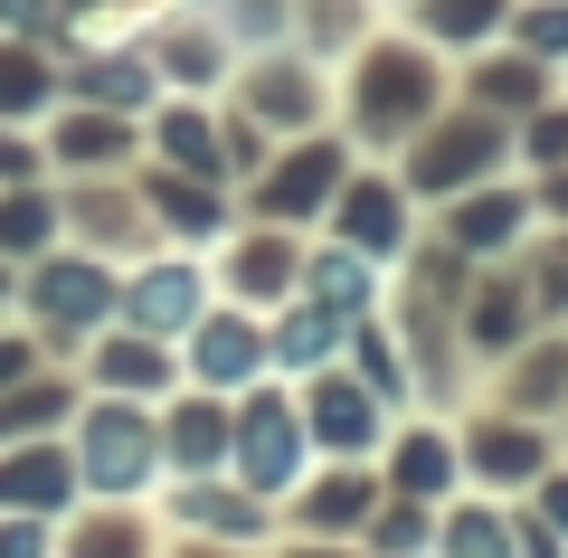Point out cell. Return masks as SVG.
<instances>
[{"instance_id":"cell-1","label":"cell","mask_w":568,"mask_h":558,"mask_svg":"<svg viewBox=\"0 0 568 558\" xmlns=\"http://www.w3.org/2000/svg\"><path fill=\"white\" fill-rule=\"evenodd\" d=\"M67 445H77V483L85 501H152L162 493V407L152 398H95L67 417Z\"/></svg>"},{"instance_id":"cell-2","label":"cell","mask_w":568,"mask_h":558,"mask_svg":"<svg viewBox=\"0 0 568 558\" xmlns=\"http://www.w3.org/2000/svg\"><path fill=\"white\" fill-rule=\"evenodd\" d=\"M114 294H123V265H104L95 246H48V256L20 265V322L48 341V359L58 351H85V341L114 322Z\"/></svg>"},{"instance_id":"cell-3","label":"cell","mask_w":568,"mask_h":558,"mask_svg":"<svg viewBox=\"0 0 568 558\" xmlns=\"http://www.w3.org/2000/svg\"><path fill=\"white\" fill-rule=\"evenodd\" d=\"M227 474H237L246 493H265L275 511H284V493L313 474V436H304V398H294V379H256V388H237Z\"/></svg>"},{"instance_id":"cell-4","label":"cell","mask_w":568,"mask_h":558,"mask_svg":"<svg viewBox=\"0 0 568 558\" xmlns=\"http://www.w3.org/2000/svg\"><path fill=\"white\" fill-rule=\"evenodd\" d=\"M503 152H511V123L503 114H436L426 133H407V161H398V180H407V200H465V190H484L493 171H503Z\"/></svg>"},{"instance_id":"cell-5","label":"cell","mask_w":568,"mask_h":558,"mask_svg":"<svg viewBox=\"0 0 568 558\" xmlns=\"http://www.w3.org/2000/svg\"><path fill=\"white\" fill-rule=\"evenodd\" d=\"M294 398H304V436H313V464H379L388 426H398V407L379 398V388L351 369V359H332V369H313V379H294Z\"/></svg>"},{"instance_id":"cell-6","label":"cell","mask_w":568,"mask_h":558,"mask_svg":"<svg viewBox=\"0 0 568 558\" xmlns=\"http://www.w3.org/2000/svg\"><path fill=\"white\" fill-rule=\"evenodd\" d=\"M152 511H162L171 539H227V549H275L284 539V511L265 493H246L237 474H171L152 493Z\"/></svg>"},{"instance_id":"cell-7","label":"cell","mask_w":568,"mask_h":558,"mask_svg":"<svg viewBox=\"0 0 568 558\" xmlns=\"http://www.w3.org/2000/svg\"><path fill=\"white\" fill-rule=\"evenodd\" d=\"M342 180H351V152L323 133H294L284 152H265V171L246 180V219L265 227H313L332 200H342Z\"/></svg>"},{"instance_id":"cell-8","label":"cell","mask_w":568,"mask_h":558,"mask_svg":"<svg viewBox=\"0 0 568 558\" xmlns=\"http://www.w3.org/2000/svg\"><path fill=\"white\" fill-rule=\"evenodd\" d=\"M219 303V275H209V256H190V246H162V256L123 265V294H114V322H133V332L152 341H181L190 322Z\"/></svg>"},{"instance_id":"cell-9","label":"cell","mask_w":568,"mask_h":558,"mask_svg":"<svg viewBox=\"0 0 568 558\" xmlns=\"http://www.w3.org/2000/svg\"><path fill=\"white\" fill-rule=\"evenodd\" d=\"M209 275H219V303H246V313H275V303L304 294V237L294 227H227L219 246H209Z\"/></svg>"},{"instance_id":"cell-10","label":"cell","mask_w":568,"mask_h":558,"mask_svg":"<svg viewBox=\"0 0 568 558\" xmlns=\"http://www.w3.org/2000/svg\"><path fill=\"white\" fill-rule=\"evenodd\" d=\"M455 445H465V493H493V501H521L559 464L549 455V426L521 417V407H484L474 426H455Z\"/></svg>"},{"instance_id":"cell-11","label":"cell","mask_w":568,"mask_h":558,"mask_svg":"<svg viewBox=\"0 0 568 558\" xmlns=\"http://www.w3.org/2000/svg\"><path fill=\"white\" fill-rule=\"evenodd\" d=\"M181 379H190V388H219V398H237V388L275 379L265 313H246V303H209V313L181 332Z\"/></svg>"},{"instance_id":"cell-12","label":"cell","mask_w":568,"mask_h":558,"mask_svg":"<svg viewBox=\"0 0 568 558\" xmlns=\"http://www.w3.org/2000/svg\"><path fill=\"white\" fill-rule=\"evenodd\" d=\"M379 483L398 501H426V511H446L455 493H465V445H455V426L446 417H417L407 407L398 426H388V445H379Z\"/></svg>"},{"instance_id":"cell-13","label":"cell","mask_w":568,"mask_h":558,"mask_svg":"<svg viewBox=\"0 0 568 558\" xmlns=\"http://www.w3.org/2000/svg\"><path fill=\"white\" fill-rule=\"evenodd\" d=\"M77 379L95 388V398H152L162 407L171 388H181V341H152V332H133V322H104V332L77 351Z\"/></svg>"},{"instance_id":"cell-14","label":"cell","mask_w":568,"mask_h":558,"mask_svg":"<svg viewBox=\"0 0 568 558\" xmlns=\"http://www.w3.org/2000/svg\"><path fill=\"white\" fill-rule=\"evenodd\" d=\"M351 114H361V142H407V133H426V123L446 114V104H436V67H426L417 48L369 58L361 85H351Z\"/></svg>"},{"instance_id":"cell-15","label":"cell","mask_w":568,"mask_h":558,"mask_svg":"<svg viewBox=\"0 0 568 558\" xmlns=\"http://www.w3.org/2000/svg\"><path fill=\"white\" fill-rule=\"evenodd\" d=\"M379 501H388L379 464H313V474L284 493V530H304V539H361Z\"/></svg>"},{"instance_id":"cell-16","label":"cell","mask_w":568,"mask_h":558,"mask_svg":"<svg viewBox=\"0 0 568 558\" xmlns=\"http://www.w3.org/2000/svg\"><path fill=\"white\" fill-rule=\"evenodd\" d=\"M323 237H342V246H361V256L398 265V256H407V180H388V171H351V180H342V200L323 209Z\"/></svg>"},{"instance_id":"cell-17","label":"cell","mask_w":568,"mask_h":558,"mask_svg":"<svg viewBox=\"0 0 568 558\" xmlns=\"http://www.w3.org/2000/svg\"><path fill=\"white\" fill-rule=\"evenodd\" d=\"M85 501L77 483V445L67 436H29V445H0V511H29V520H67Z\"/></svg>"},{"instance_id":"cell-18","label":"cell","mask_w":568,"mask_h":558,"mask_svg":"<svg viewBox=\"0 0 568 558\" xmlns=\"http://www.w3.org/2000/svg\"><path fill=\"white\" fill-rule=\"evenodd\" d=\"M227 426H237V398L181 379L162 398V483L171 474H227Z\"/></svg>"},{"instance_id":"cell-19","label":"cell","mask_w":568,"mask_h":558,"mask_svg":"<svg viewBox=\"0 0 568 558\" xmlns=\"http://www.w3.org/2000/svg\"><path fill=\"white\" fill-rule=\"evenodd\" d=\"M171 530L152 501H77L58 520V558H162Z\"/></svg>"},{"instance_id":"cell-20","label":"cell","mask_w":568,"mask_h":558,"mask_svg":"<svg viewBox=\"0 0 568 558\" xmlns=\"http://www.w3.org/2000/svg\"><path fill=\"white\" fill-rule=\"evenodd\" d=\"M265 351H275V379H313V369H332V359L351 351V322L332 313V303L294 294L265 313Z\"/></svg>"},{"instance_id":"cell-21","label":"cell","mask_w":568,"mask_h":558,"mask_svg":"<svg viewBox=\"0 0 568 558\" xmlns=\"http://www.w3.org/2000/svg\"><path fill=\"white\" fill-rule=\"evenodd\" d=\"M530 313H540V303H530V275H474L465 322H455V332H465L474 359H511V351L530 341Z\"/></svg>"},{"instance_id":"cell-22","label":"cell","mask_w":568,"mask_h":558,"mask_svg":"<svg viewBox=\"0 0 568 558\" xmlns=\"http://www.w3.org/2000/svg\"><path fill=\"white\" fill-rule=\"evenodd\" d=\"M304 294L332 303L342 322H369L379 294H388V265L361 256V246H342V237H323V246H304Z\"/></svg>"},{"instance_id":"cell-23","label":"cell","mask_w":568,"mask_h":558,"mask_svg":"<svg viewBox=\"0 0 568 558\" xmlns=\"http://www.w3.org/2000/svg\"><path fill=\"white\" fill-rule=\"evenodd\" d=\"M85 407V379L77 369H29V379L0 388V445H29V436H67V417Z\"/></svg>"},{"instance_id":"cell-24","label":"cell","mask_w":568,"mask_h":558,"mask_svg":"<svg viewBox=\"0 0 568 558\" xmlns=\"http://www.w3.org/2000/svg\"><path fill=\"white\" fill-rule=\"evenodd\" d=\"M521 227H530V200H521V190H493V180H484V190L446 200V246H455V256H474V265H493Z\"/></svg>"},{"instance_id":"cell-25","label":"cell","mask_w":568,"mask_h":558,"mask_svg":"<svg viewBox=\"0 0 568 558\" xmlns=\"http://www.w3.org/2000/svg\"><path fill=\"white\" fill-rule=\"evenodd\" d=\"M436 558H521V539H511V501L455 493L446 511H436Z\"/></svg>"},{"instance_id":"cell-26","label":"cell","mask_w":568,"mask_h":558,"mask_svg":"<svg viewBox=\"0 0 568 558\" xmlns=\"http://www.w3.org/2000/svg\"><path fill=\"white\" fill-rule=\"evenodd\" d=\"M48 161H58V171H104V161H133V123L123 114H58L48 123Z\"/></svg>"},{"instance_id":"cell-27","label":"cell","mask_w":568,"mask_h":558,"mask_svg":"<svg viewBox=\"0 0 568 558\" xmlns=\"http://www.w3.org/2000/svg\"><path fill=\"white\" fill-rule=\"evenodd\" d=\"M152 152H162V171H190V180H227L219 123H209L200 104H171V114L152 123Z\"/></svg>"},{"instance_id":"cell-28","label":"cell","mask_w":568,"mask_h":558,"mask_svg":"<svg viewBox=\"0 0 568 558\" xmlns=\"http://www.w3.org/2000/svg\"><path fill=\"white\" fill-rule=\"evenodd\" d=\"M58 200H48L39 180H20V190H0V265H29V256H48L58 246Z\"/></svg>"},{"instance_id":"cell-29","label":"cell","mask_w":568,"mask_h":558,"mask_svg":"<svg viewBox=\"0 0 568 558\" xmlns=\"http://www.w3.org/2000/svg\"><path fill=\"white\" fill-rule=\"evenodd\" d=\"M361 549H369V558H436V511H426V501H398V493H388L379 511H369Z\"/></svg>"},{"instance_id":"cell-30","label":"cell","mask_w":568,"mask_h":558,"mask_svg":"<svg viewBox=\"0 0 568 558\" xmlns=\"http://www.w3.org/2000/svg\"><path fill=\"white\" fill-rule=\"evenodd\" d=\"M48 95H58V85H48V67H39V58H20V48H0V123L39 114Z\"/></svg>"},{"instance_id":"cell-31","label":"cell","mask_w":568,"mask_h":558,"mask_svg":"<svg viewBox=\"0 0 568 558\" xmlns=\"http://www.w3.org/2000/svg\"><path fill=\"white\" fill-rule=\"evenodd\" d=\"M493 10H503V0H426V39H484L493 29Z\"/></svg>"},{"instance_id":"cell-32","label":"cell","mask_w":568,"mask_h":558,"mask_svg":"<svg viewBox=\"0 0 568 558\" xmlns=\"http://www.w3.org/2000/svg\"><path fill=\"white\" fill-rule=\"evenodd\" d=\"M0 558H58V520H29V511H0Z\"/></svg>"},{"instance_id":"cell-33","label":"cell","mask_w":568,"mask_h":558,"mask_svg":"<svg viewBox=\"0 0 568 558\" xmlns=\"http://www.w3.org/2000/svg\"><path fill=\"white\" fill-rule=\"evenodd\" d=\"M39 161H48V152H39V142L20 133V123H0V190H20V180H39Z\"/></svg>"},{"instance_id":"cell-34","label":"cell","mask_w":568,"mask_h":558,"mask_svg":"<svg viewBox=\"0 0 568 558\" xmlns=\"http://www.w3.org/2000/svg\"><path fill=\"white\" fill-rule=\"evenodd\" d=\"M29 369H48V341L20 322V332H0V388H10V379H29Z\"/></svg>"},{"instance_id":"cell-35","label":"cell","mask_w":568,"mask_h":558,"mask_svg":"<svg viewBox=\"0 0 568 558\" xmlns=\"http://www.w3.org/2000/svg\"><path fill=\"white\" fill-rule=\"evenodd\" d=\"M521 58H568V10H530L521 20Z\"/></svg>"},{"instance_id":"cell-36","label":"cell","mask_w":568,"mask_h":558,"mask_svg":"<svg viewBox=\"0 0 568 558\" xmlns=\"http://www.w3.org/2000/svg\"><path fill=\"white\" fill-rule=\"evenodd\" d=\"M521 501H530V511H540V520H549V530H559V539H568V464H549V474H540V483H530V493H521Z\"/></svg>"},{"instance_id":"cell-37","label":"cell","mask_w":568,"mask_h":558,"mask_svg":"<svg viewBox=\"0 0 568 558\" xmlns=\"http://www.w3.org/2000/svg\"><path fill=\"white\" fill-rule=\"evenodd\" d=\"M530 303H540V313H568V237L540 256V275H530Z\"/></svg>"},{"instance_id":"cell-38","label":"cell","mask_w":568,"mask_h":558,"mask_svg":"<svg viewBox=\"0 0 568 558\" xmlns=\"http://www.w3.org/2000/svg\"><path fill=\"white\" fill-rule=\"evenodd\" d=\"M265 558H369V549H361V539H304V530H284Z\"/></svg>"},{"instance_id":"cell-39","label":"cell","mask_w":568,"mask_h":558,"mask_svg":"<svg viewBox=\"0 0 568 558\" xmlns=\"http://www.w3.org/2000/svg\"><path fill=\"white\" fill-rule=\"evenodd\" d=\"M162 558H265V549H227V539H171Z\"/></svg>"},{"instance_id":"cell-40","label":"cell","mask_w":568,"mask_h":558,"mask_svg":"<svg viewBox=\"0 0 568 558\" xmlns=\"http://www.w3.org/2000/svg\"><path fill=\"white\" fill-rule=\"evenodd\" d=\"M10 294H20V265H0V303H10Z\"/></svg>"}]
</instances>
